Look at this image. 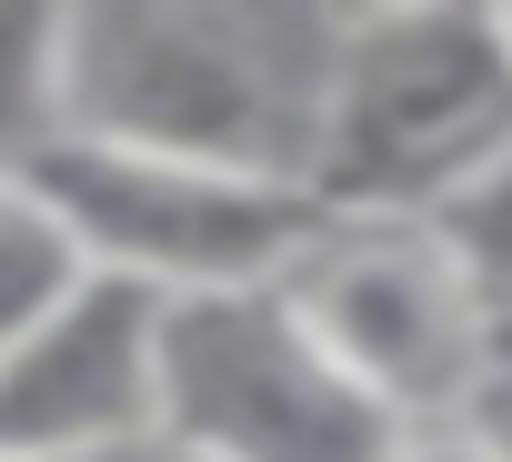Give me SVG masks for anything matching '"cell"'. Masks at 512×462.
Instances as JSON below:
<instances>
[{"mask_svg":"<svg viewBox=\"0 0 512 462\" xmlns=\"http://www.w3.org/2000/svg\"><path fill=\"white\" fill-rule=\"evenodd\" d=\"M492 372H512V322H492Z\"/></svg>","mask_w":512,"mask_h":462,"instance_id":"4fadbf2b","label":"cell"},{"mask_svg":"<svg viewBox=\"0 0 512 462\" xmlns=\"http://www.w3.org/2000/svg\"><path fill=\"white\" fill-rule=\"evenodd\" d=\"M502 41H512V11H502Z\"/></svg>","mask_w":512,"mask_h":462,"instance_id":"5bb4252c","label":"cell"},{"mask_svg":"<svg viewBox=\"0 0 512 462\" xmlns=\"http://www.w3.org/2000/svg\"><path fill=\"white\" fill-rule=\"evenodd\" d=\"M51 131V11L0 0V171Z\"/></svg>","mask_w":512,"mask_h":462,"instance_id":"9c48e42d","label":"cell"},{"mask_svg":"<svg viewBox=\"0 0 512 462\" xmlns=\"http://www.w3.org/2000/svg\"><path fill=\"white\" fill-rule=\"evenodd\" d=\"M81 282H91V272H81V252L61 242V221L0 171V352H11L21 332H41Z\"/></svg>","mask_w":512,"mask_h":462,"instance_id":"ba28073f","label":"cell"},{"mask_svg":"<svg viewBox=\"0 0 512 462\" xmlns=\"http://www.w3.org/2000/svg\"><path fill=\"white\" fill-rule=\"evenodd\" d=\"M392 462H492L482 452V432L472 422H422V432H402V452Z\"/></svg>","mask_w":512,"mask_h":462,"instance_id":"30bf717a","label":"cell"},{"mask_svg":"<svg viewBox=\"0 0 512 462\" xmlns=\"http://www.w3.org/2000/svg\"><path fill=\"white\" fill-rule=\"evenodd\" d=\"M332 21L282 0H71L51 11V131L302 181Z\"/></svg>","mask_w":512,"mask_h":462,"instance_id":"6da1fadb","label":"cell"},{"mask_svg":"<svg viewBox=\"0 0 512 462\" xmlns=\"http://www.w3.org/2000/svg\"><path fill=\"white\" fill-rule=\"evenodd\" d=\"M11 181L61 221L91 282H131L151 302H211V292H272L312 242L322 211L302 181L272 171H211L161 151H111L81 131H41Z\"/></svg>","mask_w":512,"mask_h":462,"instance_id":"3957f363","label":"cell"},{"mask_svg":"<svg viewBox=\"0 0 512 462\" xmlns=\"http://www.w3.org/2000/svg\"><path fill=\"white\" fill-rule=\"evenodd\" d=\"M492 151H512V41L502 11H342L302 191L322 221H422Z\"/></svg>","mask_w":512,"mask_h":462,"instance_id":"7a4b0ae2","label":"cell"},{"mask_svg":"<svg viewBox=\"0 0 512 462\" xmlns=\"http://www.w3.org/2000/svg\"><path fill=\"white\" fill-rule=\"evenodd\" d=\"M151 332L161 302L131 282H81L41 332L0 352V462H101L151 432Z\"/></svg>","mask_w":512,"mask_h":462,"instance_id":"8992f818","label":"cell"},{"mask_svg":"<svg viewBox=\"0 0 512 462\" xmlns=\"http://www.w3.org/2000/svg\"><path fill=\"white\" fill-rule=\"evenodd\" d=\"M422 231H432V252L462 272V292L492 322H512V151H492L452 201H432Z\"/></svg>","mask_w":512,"mask_h":462,"instance_id":"52a82bcc","label":"cell"},{"mask_svg":"<svg viewBox=\"0 0 512 462\" xmlns=\"http://www.w3.org/2000/svg\"><path fill=\"white\" fill-rule=\"evenodd\" d=\"M151 442L191 462H392L402 422L332 372L282 292H211L161 302Z\"/></svg>","mask_w":512,"mask_h":462,"instance_id":"277c9868","label":"cell"},{"mask_svg":"<svg viewBox=\"0 0 512 462\" xmlns=\"http://www.w3.org/2000/svg\"><path fill=\"white\" fill-rule=\"evenodd\" d=\"M472 432H482V452L492 462H512V372H492L482 392H472V412H462Z\"/></svg>","mask_w":512,"mask_h":462,"instance_id":"8fae6325","label":"cell"},{"mask_svg":"<svg viewBox=\"0 0 512 462\" xmlns=\"http://www.w3.org/2000/svg\"><path fill=\"white\" fill-rule=\"evenodd\" d=\"M272 292L332 352V372L362 382L402 432L462 422L492 382V312L462 292L422 221H322V242Z\"/></svg>","mask_w":512,"mask_h":462,"instance_id":"5b68a950","label":"cell"},{"mask_svg":"<svg viewBox=\"0 0 512 462\" xmlns=\"http://www.w3.org/2000/svg\"><path fill=\"white\" fill-rule=\"evenodd\" d=\"M101 462H191V452H171V442H151V432H141V442H121V452H101Z\"/></svg>","mask_w":512,"mask_h":462,"instance_id":"7c38bea8","label":"cell"}]
</instances>
